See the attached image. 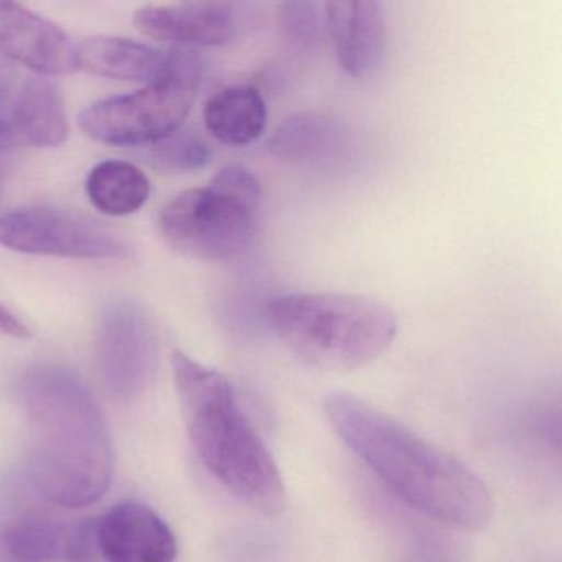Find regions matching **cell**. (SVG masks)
<instances>
[{
    "mask_svg": "<svg viewBox=\"0 0 562 562\" xmlns=\"http://www.w3.org/2000/svg\"><path fill=\"white\" fill-rule=\"evenodd\" d=\"M324 407L335 432L411 508L460 531L490 525L492 496L459 459L353 394L331 393Z\"/></svg>",
    "mask_w": 562,
    "mask_h": 562,
    "instance_id": "1",
    "label": "cell"
},
{
    "mask_svg": "<svg viewBox=\"0 0 562 562\" xmlns=\"http://www.w3.org/2000/svg\"><path fill=\"white\" fill-rule=\"evenodd\" d=\"M29 432V472L37 492L64 508L103 498L114 472L110 430L83 381L58 364L29 368L19 380Z\"/></svg>",
    "mask_w": 562,
    "mask_h": 562,
    "instance_id": "2",
    "label": "cell"
},
{
    "mask_svg": "<svg viewBox=\"0 0 562 562\" xmlns=\"http://www.w3.org/2000/svg\"><path fill=\"white\" fill-rule=\"evenodd\" d=\"M172 368L187 434L203 465L246 505L266 515L282 512L285 486L278 463L228 378L182 351L172 355Z\"/></svg>",
    "mask_w": 562,
    "mask_h": 562,
    "instance_id": "3",
    "label": "cell"
},
{
    "mask_svg": "<svg viewBox=\"0 0 562 562\" xmlns=\"http://www.w3.org/2000/svg\"><path fill=\"white\" fill-rule=\"evenodd\" d=\"M269 318L292 353L325 371L364 367L397 335L396 314L364 295L282 294L269 302Z\"/></svg>",
    "mask_w": 562,
    "mask_h": 562,
    "instance_id": "4",
    "label": "cell"
},
{
    "mask_svg": "<svg viewBox=\"0 0 562 562\" xmlns=\"http://www.w3.org/2000/svg\"><path fill=\"white\" fill-rule=\"evenodd\" d=\"M262 209V187L251 170L228 166L205 189L187 190L159 215L160 233L180 255L228 261L246 251Z\"/></svg>",
    "mask_w": 562,
    "mask_h": 562,
    "instance_id": "5",
    "label": "cell"
},
{
    "mask_svg": "<svg viewBox=\"0 0 562 562\" xmlns=\"http://www.w3.org/2000/svg\"><path fill=\"white\" fill-rule=\"evenodd\" d=\"M203 60L180 48L176 67L136 93L106 98L80 116L83 133L108 146H146L182 130L202 87Z\"/></svg>",
    "mask_w": 562,
    "mask_h": 562,
    "instance_id": "6",
    "label": "cell"
},
{
    "mask_svg": "<svg viewBox=\"0 0 562 562\" xmlns=\"http://www.w3.org/2000/svg\"><path fill=\"white\" fill-rule=\"evenodd\" d=\"M0 245L12 251L74 259H126L131 248L88 216L55 206H27L0 216Z\"/></svg>",
    "mask_w": 562,
    "mask_h": 562,
    "instance_id": "7",
    "label": "cell"
},
{
    "mask_svg": "<svg viewBox=\"0 0 562 562\" xmlns=\"http://www.w3.org/2000/svg\"><path fill=\"white\" fill-rule=\"evenodd\" d=\"M97 353L101 373L113 391H139L156 360L153 330L143 312L126 302L110 305L101 317Z\"/></svg>",
    "mask_w": 562,
    "mask_h": 562,
    "instance_id": "8",
    "label": "cell"
},
{
    "mask_svg": "<svg viewBox=\"0 0 562 562\" xmlns=\"http://www.w3.org/2000/svg\"><path fill=\"white\" fill-rule=\"evenodd\" d=\"M137 31L176 47H222L238 35V5L232 2H183L146 5L134 14Z\"/></svg>",
    "mask_w": 562,
    "mask_h": 562,
    "instance_id": "9",
    "label": "cell"
},
{
    "mask_svg": "<svg viewBox=\"0 0 562 562\" xmlns=\"http://www.w3.org/2000/svg\"><path fill=\"white\" fill-rule=\"evenodd\" d=\"M0 55L45 77L74 74L77 45L58 25L14 2H0Z\"/></svg>",
    "mask_w": 562,
    "mask_h": 562,
    "instance_id": "10",
    "label": "cell"
},
{
    "mask_svg": "<svg viewBox=\"0 0 562 562\" xmlns=\"http://www.w3.org/2000/svg\"><path fill=\"white\" fill-rule=\"evenodd\" d=\"M101 562H176L172 529L149 506L121 503L94 518Z\"/></svg>",
    "mask_w": 562,
    "mask_h": 562,
    "instance_id": "11",
    "label": "cell"
},
{
    "mask_svg": "<svg viewBox=\"0 0 562 562\" xmlns=\"http://www.w3.org/2000/svg\"><path fill=\"white\" fill-rule=\"evenodd\" d=\"M327 37L341 70L351 78L376 71L386 50V11L376 0H348L325 4Z\"/></svg>",
    "mask_w": 562,
    "mask_h": 562,
    "instance_id": "12",
    "label": "cell"
},
{
    "mask_svg": "<svg viewBox=\"0 0 562 562\" xmlns=\"http://www.w3.org/2000/svg\"><path fill=\"white\" fill-rule=\"evenodd\" d=\"M179 50H159L130 38L91 37L77 47L78 68L111 80L153 85L173 70Z\"/></svg>",
    "mask_w": 562,
    "mask_h": 562,
    "instance_id": "13",
    "label": "cell"
},
{
    "mask_svg": "<svg viewBox=\"0 0 562 562\" xmlns=\"http://www.w3.org/2000/svg\"><path fill=\"white\" fill-rule=\"evenodd\" d=\"M344 131L324 114L299 113L276 127L268 153L297 169H328L345 153Z\"/></svg>",
    "mask_w": 562,
    "mask_h": 562,
    "instance_id": "14",
    "label": "cell"
},
{
    "mask_svg": "<svg viewBox=\"0 0 562 562\" xmlns=\"http://www.w3.org/2000/svg\"><path fill=\"white\" fill-rule=\"evenodd\" d=\"M11 120L9 126L14 137L41 149L61 146L70 133L64 98L58 88L44 78H27L19 87Z\"/></svg>",
    "mask_w": 562,
    "mask_h": 562,
    "instance_id": "15",
    "label": "cell"
},
{
    "mask_svg": "<svg viewBox=\"0 0 562 562\" xmlns=\"http://www.w3.org/2000/svg\"><path fill=\"white\" fill-rule=\"evenodd\" d=\"M203 123L218 143L232 147L249 146L268 126V106L256 88H225L206 101Z\"/></svg>",
    "mask_w": 562,
    "mask_h": 562,
    "instance_id": "16",
    "label": "cell"
},
{
    "mask_svg": "<svg viewBox=\"0 0 562 562\" xmlns=\"http://www.w3.org/2000/svg\"><path fill=\"white\" fill-rule=\"evenodd\" d=\"M9 551L22 562H83L87 529L83 519L61 522H21L8 532Z\"/></svg>",
    "mask_w": 562,
    "mask_h": 562,
    "instance_id": "17",
    "label": "cell"
},
{
    "mask_svg": "<svg viewBox=\"0 0 562 562\" xmlns=\"http://www.w3.org/2000/svg\"><path fill=\"white\" fill-rule=\"evenodd\" d=\"M87 193L91 205L104 215H133L149 200L150 180L134 164L104 160L88 176Z\"/></svg>",
    "mask_w": 562,
    "mask_h": 562,
    "instance_id": "18",
    "label": "cell"
},
{
    "mask_svg": "<svg viewBox=\"0 0 562 562\" xmlns=\"http://www.w3.org/2000/svg\"><path fill=\"white\" fill-rule=\"evenodd\" d=\"M279 34L295 54L314 52L327 35L325 4L318 2H282L278 9Z\"/></svg>",
    "mask_w": 562,
    "mask_h": 562,
    "instance_id": "19",
    "label": "cell"
},
{
    "mask_svg": "<svg viewBox=\"0 0 562 562\" xmlns=\"http://www.w3.org/2000/svg\"><path fill=\"white\" fill-rule=\"evenodd\" d=\"M147 160L154 169L167 173L195 172L209 166L212 147L195 131L179 130L153 144Z\"/></svg>",
    "mask_w": 562,
    "mask_h": 562,
    "instance_id": "20",
    "label": "cell"
},
{
    "mask_svg": "<svg viewBox=\"0 0 562 562\" xmlns=\"http://www.w3.org/2000/svg\"><path fill=\"white\" fill-rule=\"evenodd\" d=\"M18 90L14 70L8 65L0 64V116L11 113Z\"/></svg>",
    "mask_w": 562,
    "mask_h": 562,
    "instance_id": "21",
    "label": "cell"
},
{
    "mask_svg": "<svg viewBox=\"0 0 562 562\" xmlns=\"http://www.w3.org/2000/svg\"><path fill=\"white\" fill-rule=\"evenodd\" d=\"M0 334L8 335L12 338H29L31 337V328L11 311L0 305Z\"/></svg>",
    "mask_w": 562,
    "mask_h": 562,
    "instance_id": "22",
    "label": "cell"
},
{
    "mask_svg": "<svg viewBox=\"0 0 562 562\" xmlns=\"http://www.w3.org/2000/svg\"><path fill=\"white\" fill-rule=\"evenodd\" d=\"M14 133H12L11 126L5 121L0 120V154L4 153L9 146H11L12 140H14Z\"/></svg>",
    "mask_w": 562,
    "mask_h": 562,
    "instance_id": "23",
    "label": "cell"
}]
</instances>
